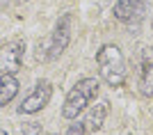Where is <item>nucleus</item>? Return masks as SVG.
<instances>
[{
	"label": "nucleus",
	"instance_id": "nucleus-1",
	"mask_svg": "<svg viewBox=\"0 0 153 135\" xmlns=\"http://www.w3.org/2000/svg\"><path fill=\"white\" fill-rule=\"evenodd\" d=\"M96 64H98V73L110 87H121L126 83L128 69H126V60L119 46L114 44H105L101 51L96 53Z\"/></svg>",
	"mask_w": 153,
	"mask_h": 135
},
{
	"label": "nucleus",
	"instance_id": "nucleus-2",
	"mask_svg": "<svg viewBox=\"0 0 153 135\" xmlns=\"http://www.w3.org/2000/svg\"><path fill=\"white\" fill-rule=\"evenodd\" d=\"M101 92V80L98 78H82L78 80L66 94V101L62 105V117L64 119H78V115L82 112Z\"/></svg>",
	"mask_w": 153,
	"mask_h": 135
},
{
	"label": "nucleus",
	"instance_id": "nucleus-3",
	"mask_svg": "<svg viewBox=\"0 0 153 135\" xmlns=\"http://www.w3.org/2000/svg\"><path fill=\"white\" fill-rule=\"evenodd\" d=\"M71 25H73V16L71 14H64L62 19L57 21V25L53 30V34L48 39H44L39 44V53H37V60H55L59 57L71 44Z\"/></svg>",
	"mask_w": 153,
	"mask_h": 135
},
{
	"label": "nucleus",
	"instance_id": "nucleus-4",
	"mask_svg": "<svg viewBox=\"0 0 153 135\" xmlns=\"http://www.w3.org/2000/svg\"><path fill=\"white\" fill-rule=\"evenodd\" d=\"M51 96H53V85L48 80H39L32 87V92L23 98V103L19 105V112L21 115H37L39 110H44L48 105Z\"/></svg>",
	"mask_w": 153,
	"mask_h": 135
},
{
	"label": "nucleus",
	"instance_id": "nucleus-5",
	"mask_svg": "<svg viewBox=\"0 0 153 135\" xmlns=\"http://www.w3.org/2000/svg\"><path fill=\"white\" fill-rule=\"evenodd\" d=\"M23 53H25V44L21 39H12L0 46V73H14L23 64Z\"/></svg>",
	"mask_w": 153,
	"mask_h": 135
},
{
	"label": "nucleus",
	"instance_id": "nucleus-6",
	"mask_svg": "<svg viewBox=\"0 0 153 135\" xmlns=\"http://www.w3.org/2000/svg\"><path fill=\"white\" fill-rule=\"evenodd\" d=\"M144 9V0H117L114 5V16L121 23H130L133 19H137Z\"/></svg>",
	"mask_w": 153,
	"mask_h": 135
},
{
	"label": "nucleus",
	"instance_id": "nucleus-7",
	"mask_svg": "<svg viewBox=\"0 0 153 135\" xmlns=\"http://www.w3.org/2000/svg\"><path fill=\"white\" fill-rule=\"evenodd\" d=\"M110 112V103L108 101H98L94 105V108L89 110V115H87V119H85V126H87V131H91V133H96V131L103 128V124H105V117H108Z\"/></svg>",
	"mask_w": 153,
	"mask_h": 135
},
{
	"label": "nucleus",
	"instance_id": "nucleus-8",
	"mask_svg": "<svg viewBox=\"0 0 153 135\" xmlns=\"http://www.w3.org/2000/svg\"><path fill=\"white\" fill-rule=\"evenodd\" d=\"M19 87L21 85L14 73H0V108L14 101V96L19 94Z\"/></svg>",
	"mask_w": 153,
	"mask_h": 135
},
{
	"label": "nucleus",
	"instance_id": "nucleus-9",
	"mask_svg": "<svg viewBox=\"0 0 153 135\" xmlns=\"http://www.w3.org/2000/svg\"><path fill=\"white\" fill-rule=\"evenodd\" d=\"M142 92L146 96L153 94V62H146L142 69Z\"/></svg>",
	"mask_w": 153,
	"mask_h": 135
},
{
	"label": "nucleus",
	"instance_id": "nucleus-10",
	"mask_svg": "<svg viewBox=\"0 0 153 135\" xmlns=\"http://www.w3.org/2000/svg\"><path fill=\"white\" fill-rule=\"evenodd\" d=\"M66 135H87V126H85V122H76V119H73V124L66 128Z\"/></svg>",
	"mask_w": 153,
	"mask_h": 135
},
{
	"label": "nucleus",
	"instance_id": "nucleus-11",
	"mask_svg": "<svg viewBox=\"0 0 153 135\" xmlns=\"http://www.w3.org/2000/svg\"><path fill=\"white\" fill-rule=\"evenodd\" d=\"M23 135H44V131H41L39 124H27L25 128H23Z\"/></svg>",
	"mask_w": 153,
	"mask_h": 135
},
{
	"label": "nucleus",
	"instance_id": "nucleus-12",
	"mask_svg": "<svg viewBox=\"0 0 153 135\" xmlns=\"http://www.w3.org/2000/svg\"><path fill=\"white\" fill-rule=\"evenodd\" d=\"M0 135H7V131H0Z\"/></svg>",
	"mask_w": 153,
	"mask_h": 135
},
{
	"label": "nucleus",
	"instance_id": "nucleus-13",
	"mask_svg": "<svg viewBox=\"0 0 153 135\" xmlns=\"http://www.w3.org/2000/svg\"><path fill=\"white\" fill-rule=\"evenodd\" d=\"M151 28H153V14H151Z\"/></svg>",
	"mask_w": 153,
	"mask_h": 135
},
{
	"label": "nucleus",
	"instance_id": "nucleus-14",
	"mask_svg": "<svg viewBox=\"0 0 153 135\" xmlns=\"http://www.w3.org/2000/svg\"><path fill=\"white\" fill-rule=\"evenodd\" d=\"M2 2H7V0H0V5H2Z\"/></svg>",
	"mask_w": 153,
	"mask_h": 135
}]
</instances>
